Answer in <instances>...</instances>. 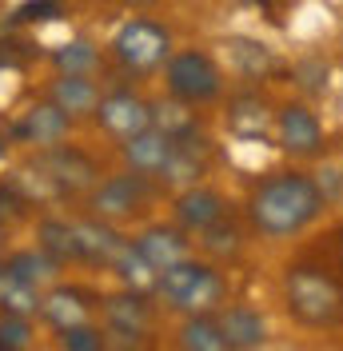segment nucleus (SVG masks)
Masks as SVG:
<instances>
[{
  "instance_id": "f257e3e1",
  "label": "nucleus",
  "mask_w": 343,
  "mask_h": 351,
  "mask_svg": "<svg viewBox=\"0 0 343 351\" xmlns=\"http://www.w3.org/2000/svg\"><path fill=\"white\" fill-rule=\"evenodd\" d=\"M327 208V192L316 176L307 172H272L263 176L256 188L248 192V204H244V216H248V228L256 232L259 240H296L303 236L316 219L323 216Z\"/></svg>"
},
{
  "instance_id": "f03ea898",
  "label": "nucleus",
  "mask_w": 343,
  "mask_h": 351,
  "mask_svg": "<svg viewBox=\"0 0 343 351\" xmlns=\"http://www.w3.org/2000/svg\"><path fill=\"white\" fill-rule=\"evenodd\" d=\"M283 307L307 331L343 328V280L316 260H296L283 267Z\"/></svg>"
},
{
  "instance_id": "7ed1b4c3",
  "label": "nucleus",
  "mask_w": 343,
  "mask_h": 351,
  "mask_svg": "<svg viewBox=\"0 0 343 351\" xmlns=\"http://www.w3.org/2000/svg\"><path fill=\"white\" fill-rule=\"evenodd\" d=\"M156 295L164 300V307L192 315V311H220L228 304V276L220 271V263L212 260H176L156 276Z\"/></svg>"
},
{
  "instance_id": "20e7f679",
  "label": "nucleus",
  "mask_w": 343,
  "mask_h": 351,
  "mask_svg": "<svg viewBox=\"0 0 343 351\" xmlns=\"http://www.w3.org/2000/svg\"><path fill=\"white\" fill-rule=\"evenodd\" d=\"M108 48H112V60L124 68L128 76H152L172 56V32L160 21L132 16V21H124L116 28V36H112Z\"/></svg>"
},
{
  "instance_id": "39448f33",
  "label": "nucleus",
  "mask_w": 343,
  "mask_h": 351,
  "mask_svg": "<svg viewBox=\"0 0 343 351\" xmlns=\"http://www.w3.org/2000/svg\"><path fill=\"white\" fill-rule=\"evenodd\" d=\"M152 184L148 176L136 172H116V176H100L92 188H88V212L92 216L108 219V223H136L152 212Z\"/></svg>"
},
{
  "instance_id": "423d86ee",
  "label": "nucleus",
  "mask_w": 343,
  "mask_h": 351,
  "mask_svg": "<svg viewBox=\"0 0 343 351\" xmlns=\"http://www.w3.org/2000/svg\"><path fill=\"white\" fill-rule=\"evenodd\" d=\"M164 88H168V96L192 104V108H208L224 96V72L208 52L180 48L164 60Z\"/></svg>"
},
{
  "instance_id": "0eeeda50",
  "label": "nucleus",
  "mask_w": 343,
  "mask_h": 351,
  "mask_svg": "<svg viewBox=\"0 0 343 351\" xmlns=\"http://www.w3.org/2000/svg\"><path fill=\"white\" fill-rule=\"evenodd\" d=\"M104 331H108V348H144L156 324V307H152L148 291H132L120 287L104 295Z\"/></svg>"
},
{
  "instance_id": "6e6552de",
  "label": "nucleus",
  "mask_w": 343,
  "mask_h": 351,
  "mask_svg": "<svg viewBox=\"0 0 343 351\" xmlns=\"http://www.w3.org/2000/svg\"><path fill=\"white\" fill-rule=\"evenodd\" d=\"M272 128H276V144L292 156V160H320L323 148H327L320 116L307 108L303 100L279 104L276 116H272Z\"/></svg>"
},
{
  "instance_id": "1a4fd4ad",
  "label": "nucleus",
  "mask_w": 343,
  "mask_h": 351,
  "mask_svg": "<svg viewBox=\"0 0 343 351\" xmlns=\"http://www.w3.org/2000/svg\"><path fill=\"white\" fill-rule=\"evenodd\" d=\"M36 168L60 196H88V188L100 180V164L76 144H56V148L40 152Z\"/></svg>"
},
{
  "instance_id": "9d476101",
  "label": "nucleus",
  "mask_w": 343,
  "mask_h": 351,
  "mask_svg": "<svg viewBox=\"0 0 343 351\" xmlns=\"http://www.w3.org/2000/svg\"><path fill=\"white\" fill-rule=\"evenodd\" d=\"M92 120L100 124L104 136H112L120 144L124 136L152 124V104L140 92H132V88H112V92H100V104L92 112Z\"/></svg>"
},
{
  "instance_id": "9b49d317",
  "label": "nucleus",
  "mask_w": 343,
  "mask_h": 351,
  "mask_svg": "<svg viewBox=\"0 0 343 351\" xmlns=\"http://www.w3.org/2000/svg\"><path fill=\"white\" fill-rule=\"evenodd\" d=\"M72 124H76V120L64 116V112L44 96V100H36V104L24 108V116L12 124V136H16L21 144H32L36 152H48V148L64 144L68 132H72Z\"/></svg>"
},
{
  "instance_id": "f8f14e48",
  "label": "nucleus",
  "mask_w": 343,
  "mask_h": 351,
  "mask_svg": "<svg viewBox=\"0 0 343 351\" xmlns=\"http://www.w3.org/2000/svg\"><path fill=\"white\" fill-rule=\"evenodd\" d=\"M72 232H76V260L88 263V267H112V260L120 256V247L128 243L116 223L92 216V212L84 219H72Z\"/></svg>"
},
{
  "instance_id": "ddd939ff",
  "label": "nucleus",
  "mask_w": 343,
  "mask_h": 351,
  "mask_svg": "<svg viewBox=\"0 0 343 351\" xmlns=\"http://www.w3.org/2000/svg\"><path fill=\"white\" fill-rule=\"evenodd\" d=\"M172 144H176L172 136H164L156 124H148V128H140L120 140V160H124L128 172L160 180V172H164V164H168V156H172Z\"/></svg>"
},
{
  "instance_id": "4468645a",
  "label": "nucleus",
  "mask_w": 343,
  "mask_h": 351,
  "mask_svg": "<svg viewBox=\"0 0 343 351\" xmlns=\"http://www.w3.org/2000/svg\"><path fill=\"white\" fill-rule=\"evenodd\" d=\"M172 216L176 223L192 236V232H204L208 223H215L220 216H228V199L220 196L208 184H188V188H176V199H172Z\"/></svg>"
},
{
  "instance_id": "2eb2a0df",
  "label": "nucleus",
  "mask_w": 343,
  "mask_h": 351,
  "mask_svg": "<svg viewBox=\"0 0 343 351\" xmlns=\"http://www.w3.org/2000/svg\"><path fill=\"white\" fill-rule=\"evenodd\" d=\"M132 243H136V252H140L156 271H164V267H172L176 260L192 256L188 232H184L180 223H148V228H140V236Z\"/></svg>"
},
{
  "instance_id": "dca6fc26",
  "label": "nucleus",
  "mask_w": 343,
  "mask_h": 351,
  "mask_svg": "<svg viewBox=\"0 0 343 351\" xmlns=\"http://www.w3.org/2000/svg\"><path fill=\"white\" fill-rule=\"evenodd\" d=\"M48 100L64 116L84 120L100 104V84H96V76H84V72H56V80L48 84Z\"/></svg>"
},
{
  "instance_id": "f3484780",
  "label": "nucleus",
  "mask_w": 343,
  "mask_h": 351,
  "mask_svg": "<svg viewBox=\"0 0 343 351\" xmlns=\"http://www.w3.org/2000/svg\"><path fill=\"white\" fill-rule=\"evenodd\" d=\"M220 328H224V339H228V351H256L268 343V319H263V311L248 304H224L220 311Z\"/></svg>"
},
{
  "instance_id": "a211bd4d",
  "label": "nucleus",
  "mask_w": 343,
  "mask_h": 351,
  "mask_svg": "<svg viewBox=\"0 0 343 351\" xmlns=\"http://www.w3.org/2000/svg\"><path fill=\"white\" fill-rule=\"evenodd\" d=\"M92 295H88L84 287L76 284H56L48 295L40 300V315L52 324V331L56 328H68V324H84V319H92Z\"/></svg>"
},
{
  "instance_id": "6ab92c4d",
  "label": "nucleus",
  "mask_w": 343,
  "mask_h": 351,
  "mask_svg": "<svg viewBox=\"0 0 343 351\" xmlns=\"http://www.w3.org/2000/svg\"><path fill=\"white\" fill-rule=\"evenodd\" d=\"M176 343L188 351H228V339H224V328H220L215 311H192V315H184V324L176 331Z\"/></svg>"
},
{
  "instance_id": "aec40b11",
  "label": "nucleus",
  "mask_w": 343,
  "mask_h": 351,
  "mask_svg": "<svg viewBox=\"0 0 343 351\" xmlns=\"http://www.w3.org/2000/svg\"><path fill=\"white\" fill-rule=\"evenodd\" d=\"M200 236V247H204V256L212 263H232L239 260V252H244V228H239L232 216H220L215 223H208L204 232H196Z\"/></svg>"
},
{
  "instance_id": "412c9836",
  "label": "nucleus",
  "mask_w": 343,
  "mask_h": 351,
  "mask_svg": "<svg viewBox=\"0 0 343 351\" xmlns=\"http://www.w3.org/2000/svg\"><path fill=\"white\" fill-rule=\"evenodd\" d=\"M40 300L44 291L40 287H32L28 280H21L16 271H8L4 263H0V311H8V315H40Z\"/></svg>"
},
{
  "instance_id": "4be33fe9",
  "label": "nucleus",
  "mask_w": 343,
  "mask_h": 351,
  "mask_svg": "<svg viewBox=\"0 0 343 351\" xmlns=\"http://www.w3.org/2000/svg\"><path fill=\"white\" fill-rule=\"evenodd\" d=\"M4 267L16 271L21 280H28L32 287H40V291L60 280V263L52 260L44 247H21V252H12V256L4 260Z\"/></svg>"
},
{
  "instance_id": "5701e85b",
  "label": "nucleus",
  "mask_w": 343,
  "mask_h": 351,
  "mask_svg": "<svg viewBox=\"0 0 343 351\" xmlns=\"http://www.w3.org/2000/svg\"><path fill=\"white\" fill-rule=\"evenodd\" d=\"M152 124L172 136V140H192L200 136V116H196L192 104H184V100H160V104H152Z\"/></svg>"
},
{
  "instance_id": "b1692460",
  "label": "nucleus",
  "mask_w": 343,
  "mask_h": 351,
  "mask_svg": "<svg viewBox=\"0 0 343 351\" xmlns=\"http://www.w3.org/2000/svg\"><path fill=\"white\" fill-rule=\"evenodd\" d=\"M108 271H116V280H120L124 287H132V291H148V295H156V276H160V271H156V267L136 252V243H132V240L120 247V256L112 260Z\"/></svg>"
},
{
  "instance_id": "393cba45",
  "label": "nucleus",
  "mask_w": 343,
  "mask_h": 351,
  "mask_svg": "<svg viewBox=\"0 0 343 351\" xmlns=\"http://www.w3.org/2000/svg\"><path fill=\"white\" fill-rule=\"evenodd\" d=\"M36 247H44L52 260L60 263H80L76 260V232H72V223L60 216H44L36 223Z\"/></svg>"
},
{
  "instance_id": "a878e982",
  "label": "nucleus",
  "mask_w": 343,
  "mask_h": 351,
  "mask_svg": "<svg viewBox=\"0 0 343 351\" xmlns=\"http://www.w3.org/2000/svg\"><path fill=\"white\" fill-rule=\"evenodd\" d=\"M228 124H232L236 136H248V140H252V136H263V132H268L272 112H268V104L259 100L256 92H248V96H236V100H232Z\"/></svg>"
},
{
  "instance_id": "bb28decb",
  "label": "nucleus",
  "mask_w": 343,
  "mask_h": 351,
  "mask_svg": "<svg viewBox=\"0 0 343 351\" xmlns=\"http://www.w3.org/2000/svg\"><path fill=\"white\" fill-rule=\"evenodd\" d=\"M52 64L56 72H84V76H96V64H100V48L84 36L76 40H64L60 48H52Z\"/></svg>"
},
{
  "instance_id": "cd10ccee",
  "label": "nucleus",
  "mask_w": 343,
  "mask_h": 351,
  "mask_svg": "<svg viewBox=\"0 0 343 351\" xmlns=\"http://www.w3.org/2000/svg\"><path fill=\"white\" fill-rule=\"evenodd\" d=\"M56 343L64 351H104L108 348V331L100 324H68V328H56Z\"/></svg>"
},
{
  "instance_id": "c85d7f7f",
  "label": "nucleus",
  "mask_w": 343,
  "mask_h": 351,
  "mask_svg": "<svg viewBox=\"0 0 343 351\" xmlns=\"http://www.w3.org/2000/svg\"><path fill=\"white\" fill-rule=\"evenodd\" d=\"M32 348V319L0 311V351H24Z\"/></svg>"
},
{
  "instance_id": "c756f323",
  "label": "nucleus",
  "mask_w": 343,
  "mask_h": 351,
  "mask_svg": "<svg viewBox=\"0 0 343 351\" xmlns=\"http://www.w3.org/2000/svg\"><path fill=\"white\" fill-rule=\"evenodd\" d=\"M232 52H236V56H248L244 76H252V80H259L263 72H272V68H276V56L268 52V44H256V40H244V36H236V40H232Z\"/></svg>"
},
{
  "instance_id": "7c9ffc66",
  "label": "nucleus",
  "mask_w": 343,
  "mask_h": 351,
  "mask_svg": "<svg viewBox=\"0 0 343 351\" xmlns=\"http://www.w3.org/2000/svg\"><path fill=\"white\" fill-rule=\"evenodd\" d=\"M28 208H32V199L21 192V184H16V180H4V184H0V228L24 219Z\"/></svg>"
},
{
  "instance_id": "2f4dec72",
  "label": "nucleus",
  "mask_w": 343,
  "mask_h": 351,
  "mask_svg": "<svg viewBox=\"0 0 343 351\" xmlns=\"http://www.w3.org/2000/svg\"><path fill=\"white\" fill-rule=\"evenodd\" d=\"M60 0H28V4H21L16 12H12V21L16 24H36V21H52V16H60Z\"/></svg>"
},
{
  "instance_id": "473e14b6",
  "label": "nucleus",
  "mask_w": 343,
  "mask_h": 351,
  "mask_svg": "<svg viewBox=\"0 0 343 351\" xmlns=\"http://www.w3.org/2000/svg\"><path fill=\"white\" fill-rule=\"evenodd\" d=\"M331 247H335V263H340V271H343V223L331 232Z\"/></svg>"
},
{
  "instance_id": "72a5a7b5",
  "label": "nucleus",
  "mask_w": 343,
  "mask_h": 351,
  "mask_svg": "<svg viewBox=\"0 0 343 351\" xmlns=\"http://www.w3.org/2000/svg\"><path fill=\"white\" fill-rule=\"evenodd\" d=\"M128 8H152V4H160V0H124Z\"/></svg>"
},
{
  "instance_id": "f704fd0d",
  "label": "nucleus",
  "mask_w": 343,
  "mask_h": 351,
  "mask_svg": "<svg viewBox=\"0 0 343 351\" xmlns=\"http://www.w3.org/2000/svg\"><path fill=\"white\" fill-rule=\"evenodd\" d=\"M4 152H8V140H4V132H0V160H4Z\"/></svg>"
}]
</instances>
